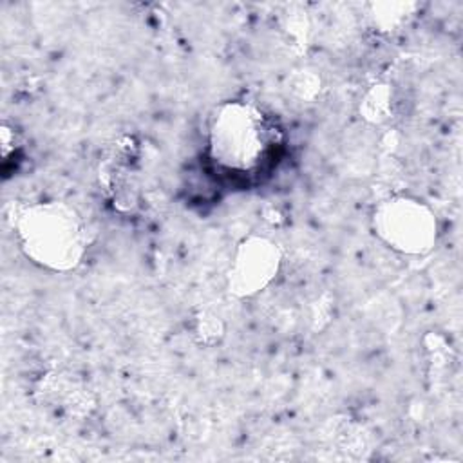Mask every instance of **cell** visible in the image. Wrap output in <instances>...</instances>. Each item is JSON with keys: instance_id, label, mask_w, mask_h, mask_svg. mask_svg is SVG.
<instances>
[{"instance_id": "cell-1", "label": "cell", "mask_w": 463, "mask_h": 463, "mask_svg": "<svg viewBox=\"0 0 463 463\" xmlns=\"http://www.w3.org/2000/svg\"><path fill=\"white\" fill-rule=\"evenodd\" d=\"M13 230L24 257L51 273L74 271L89 250L87 224L65 201H38L20 208Z\"/></svg>"}, {"instance_id": "cell-2", "label": "cell", "mask_w": 463, "mask_h": 463, "mask_svg": "<svg viewBox=\"0 0 463 463\" xmlns=\"http://www.w3.org/2000/svg\"><path fill=\"white\" fill-rule=\"evenodd\" d=\"M282 143L273 119L248 101L221 103L208 123L212 163L235 175H251L268 166Z\"/></svg>"}, {"instance_id": "cell-3", "label": "cell", "mask_w": 463, "mask_h": 463, "mask_svg": "<svg viewBox=\"0 0 463 463\" xmlns=\"http://www.w3.org/2000/svg\"><path fill=\"white\" fill-rule=\"evenodd\" d=\"M371 226L387 248L411 257L430 253L439 232L434 210L407 194H394L378 201L371 215Z\"/></svg>"}, {"instance_id": "cell-4", "label": "cell", "mask_w": 463, "mask_h": 463, "mask_svg": "<svg viewBox=\"0 0 463 463\" xmlns=\"http://www.w3.org/2000/svg\"><path fill=\"white\" fill-rule=\"evenodd\" d=\"M282 248L277 241L251 233L233 250L226 271V288L235 298H251L264 291L280 273Z\"/></svg>"}, {"instance_id": "cell-5", "label": "cell", "mask_w": 463, "mask_h": 463, "mask_svg": "<svg viewBox=\"0 0 463 463\" xmlns=\"http://www.w3.org/2000/svg\"><path fill=\"white\" fill-rule=\"evenodd\" d=\"M394 109V92L389 83L371 85L360 99L358 112L371 125L385 123Z\"/></svg>"}, {"instance_id": "cell-6", "label": "cell", "mask_w": 463, "mask_h": 463, "mask_svg": "<svg viewBox=\"0 0 463 463\" xmlns=\"http://www.w3.org/2000/svg\"><path fill=\"white\" fill-rule=\"evenodd\" d=\"M190 331L194 340L203 347H213L222 342L226 335L224 320L208 309L197 311L190 320Z\"/></svg>"}, {"instance_id": "cell-7", "label": "cell", "mask_w": 463, "mask_h": 463, "mask_svg": "<svg viewBox=\"0 0 463 463\" xmlns=\"http://www.w3.org/2000/svg\"><path fill=\"white\" fill-rule=\"evenodd\" d=\"M412 2H378L371 5V18L378 31H396L414 14Z\"/></svg>"}, {"instance_id": "cell-8", "label": "cell", "mask_w": 463, "mask_h": 463, "mask_svg": "<svg viewBox=\"0 0 463 463\" xmlns=\"http://www.w3.org/2000/svg\"><path fill=\"white\" fill-rule=\"evenodd\" d=\"M291 90L300 99H311L320 90V80L311 71H300L291 80Z\"/></svg>"}]
</instances>
